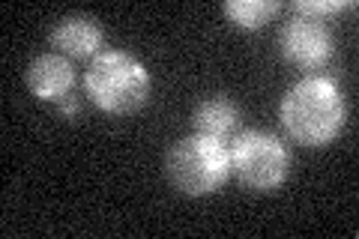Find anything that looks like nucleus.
I'll list each match as a JSON object with an SVG mask.
<instances>
[{"instance_id": "f257e3e1", "label": "nucleus", "mask_w": 359, "mask_h": 239, "mask_svg": "<svg viewBox=\"0 0 359 239\" xmlns=\"http://www.w3.org/2000/svg\"><path fill=\"white\" fill-rule=\"evenodd\" d=\"M278 120L287 138L299 146H327L344 129V96L332 78L309 75L282 96Z\"/></svg>"}, {"instance_id": "f03ea898", "label": "nucleus", "mask_w": 359, "mask_h": 239, "mask_svg": "<svg viewBox=\"0 0 359 239\" xmlns=\"http://www.w3.org/2000/svg\"><path fill=\"white\" fill-rule=\"evenodd\" d=\"M150 72L126 51H99L84 72V93L99 111L126 117L147 105Z\"/></svg>"}, {"instance_id": "7ed1b4c3", "label": "nucleus", "mask_w": 359, "mask_h": 239, "mask_svg": "<svg viewBox=\"0 0 359 239\" xmlns=\"http://www.w3.org/2000/svg\"><path fill=\"white\" fill-rule=\"evenodd\" d=\"M165 174L180 195L207 198L219 191L231 177V156L222 138L210 135H192L177 141L165 158Z\"/></svg>"}, {"instance_id": "20e7f679", "label": "nucleus", "mask_w": 359, "mask_h": 239, "mask_svg": "<svg viewBox=\"0 0 359 239\" xmlns=\"http://www.w3.org/2000/svg\"><path fill=\"white\" fill-rule=\"evenodd\" d=\"M231 174L252 191H276L285 183L290 156L269 132H240L228 146Z\"/></svg>"}, {"instance_id": "39448f33", "label": "nucleus", "mask_w": 359, "mask_h": 239, "mask_svg": "<svg viewBox=\"0 0 359 239\" xmlns=\"http://www.w3.org/2000/svg\"><path fill=\"white\" fill-rule=\"evenodd\" d=\"M278 51L302 72H320L332 60V33L327 21L290 15L278 30Z\"/></svg>"}, {"instance_id": "423d86ee", "label": "nucleus", "mask_w": 359, "mask_h": 239, "mask_svg": "<svg viewBox=\"0 0 359 239\" xmlns=\"http://www.w3.org/2000/svg\"><path fill=\"white\" fill-rule=\"evenodd\" d=\"M25 81L27 90L39 102H63L66 96H72V87H75V69L72 63L66 60L63 54H39L33 57L27 72H25Z\"/></svg>"}, {"instance_id": "0eeeda50", "label": "nucleus", "mask_w": 359, "mask_h": 239, "mask_svg": "<svg viewBox=\"0 0 359 239\" xmlns=\"http://www.w3.org/2000/svg\"><path fill=\"white\" fill-rule=\"evenodd\" d=\"M51 48L63 57H96L105 42V30L93 15H66L51 30Z\"/></svg>"}, {"instance_id": "6e6552de", "label": "nucleus", "mask_w": 359, "mask_h": 239, "mask_svg": "<svg viewBox=\"0 0 359 239\" xmlns=\"http://www.w3.org/2000/svg\"><path fill=\"white\" fill-rule=\"evenodd\" d=\"M240 111L228 96H212L204 99L192 114V126L198 135H210V138H224L237 129Z\"/></svg>"}, {"instance_id": "1a4fd4ad", "label": "nucleus", "mask_w": 359, "mask_h": 239, "mask_svg": "<svg viewBox=\"0 0 359 239\" xmlns=\"http://www.w3.org/2000/svg\"><path fill=\"white\" fill-rule=\"evenodd\" d=\"M222 13L243 30H261L282 13V4L278 0H224Z\"/></svg>"}, {"instance_id": "9d476101", "label": "nucleus", "mask_w": 359, "mask_h": 239, "mask_svg": "<svg viewBox=\"0 0 359 239\" xmlns=\"http://www.w3.org/2000/svg\"><path fill=\"white\" fill-rule=\"evenodd\" d=\"M344 9H353V0H294L290 4L294 15H306L318 21H327L330 15H339Z\"/></svg>"}, {"instance_id": "9b49d317", "label": "nucleus", "mask_w": 359, "mask_h": 239, "mask_svg": "<svg viewBox=\"0 0 359 239\" xmlns=\"http://www.w3.org/2000/svg\"><path fill=\"white\" fill-rule=\"evenodd\" d=\"M57 114L63 120H75V114H78V99L75 96H66L63 102H57Z\"/></svg>"}]
</instances>
